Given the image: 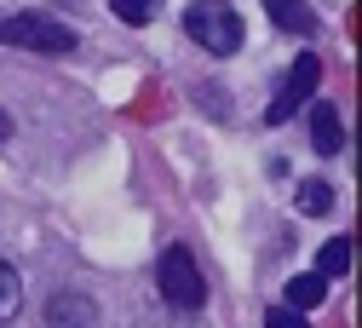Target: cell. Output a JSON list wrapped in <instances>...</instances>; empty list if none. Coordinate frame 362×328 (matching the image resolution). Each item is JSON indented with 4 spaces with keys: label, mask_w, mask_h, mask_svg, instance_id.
Returning a JSON list of instances; mask_svg holds the SVG:
<instances>
[{
    "label": "cell",
    "mask_w": 362,
    "mask_h": 328,
    "mask_svg": "<svg viewBox=\"0 0 362 328\" xmlns=\"http://www.w3.org/2000/svg\"><path fill=\"white\" fill-rule=\"evenodd\" d=\"M185 29L213 58H236L242 52V18H236V6H224V0H190L185 6Z\"/></svg>",
    "instance_id": "1"
},
{
    "label": "cell",
    "mask_w": 362,
    "mask_h": 328,
    "mask_svg": "<svg viewBox=\"0 0 362 328\" xmlns=\"http://www.w3.org/2000/svg\"><path fill=\"white\" fill-rule=\"evenodd\" d=\"M156 288H161V300H167V305H178V311H202V305H207L202 265H196V254H190V248H178V242L156 259Z\"/></svg>",
    "instance_id": "2"
},
{
    "label": "cell",
    "mask_w": 362,
    "mask_h": 328,
    "mask_svg": "<svg viewBox=\"0 0 362 328\" xmlns=\"http://www.w3.org/2000/svg\"><path fill=\"white\" fill-rule=\"evenodd\" d=\"M328 300V283L316 271H299V276H288V305L293 311H310V305H322Z\"/></svg>",
    "instance_id": "7"
},
{
    "label": "cell",
    "mask_w": 362,
    "mask_h": 328,
    "mask_svg": "<svg viewBox=\"0 0 362 328\" xmlns=\"http://www.w3.org/2000/svg\"><path fill=\"white\" fill-rule=\"evenodd\" d=\"M81 328H86V322H81Z\"/></svg>",
    "instance_id": "16"
},
{
    "label": "cell",
    "mask_w": 362,
    "mask_h": 328,
    "mask_svg": "<svg viewBox=\"0 0 362 328\" xmlns=\"http://www.w3.org/2000/svg\"><path fill=\"white\" fill-rule=\"evenodd\" d=\"M86 317H93V300H86V294H52V322H58V328H64V322L81 328Z\"/></svg>",
    "instance_id": "11"
},
{
    "label": "cell",
    "mask_w": 362,
    "mask_h": 328,
    "mask_svg": "<svg viewBox=\"0 0 362 328\" xmlns=\"http://www.w3.org/2000/svg\"><path fill=\"white\" fill-rule=\"evenodd\" d=\"M18 305H23V276H18V265L0 259V322H12Z\"/></svg>",
    "instance_id": "10"
},
{
    "label": "cell",
    "mask_w": 362,
    "mask_h": 328,
    "mask_svg": "<svg viewBox=\"0 0 362 328\" xmlns=\"http://www.w3.org/2000/svg\"><path fill=\"white\" fill-rule=\"evenodd\" d=\"M316 81H322V58L316 52H305L288 75H282V86H276V98H270V110H264V127H282V121H293V110L316 92Z\"/></svg>",
    "instance_id": "4"
},
{
    "label": "cell",
    "mask_w": 362,
    "mask_h": 328,
    "mask_svg": "<svg viewBox=\"0 0 362 328\" xmlns=\"http://www.w3.org/2000/svg\"><path fill=\"white\" fill-rule=\"evenodd\" d=\"M0 138H6V110H0Z\"/></svg>",
    "instance_id": "14"
},
{
    "label": "cell",
    "mask_w": 362,
    "mask_h": 328,
    "mask_svg": "<svg viewBox=\"0 0 362 328\" xmlns=\"http://www.w3.org/2000/svg\"><path fill=\"white\" fill-rule=\"evenodd\" d=\"M264 328H310V322H305V311H293V305H270V311H264Z\"/></svg>",
    "instance_id": "13"
},
{
    "label": "cell",
    "mask_w": 362,
    "mask_h": 328,
    "mask_svg": "<svg viewBox=\"0 0 362 328\" xmlns=\"http://www.w3.org/2000/svg\"><path fill=\"white\" fill-rule=\"evenodd\" d=\"M310 150H316V156H339V150H345L339 104H316V110H310Z\"/></svg>",
    "instance_id": "5"
},
{
    "label": "cell",
    "mask_w": 362,
    "mask_h": 328,
    "mask_svg": "<svg viewBox=\"0 0 362 328\" xmlns=\"http://www.w3.org/2000/svg\"><path fill=\"white\" fill-rule=\"evenodd\" d=\"M345 271H351V237L322 242V254H316V276H322V283H334V276H345Z\"/></svg>",
    "instance_id": "9"
},
{
    "label": "cell",
    "mask_w": 362,
    "mask_h": 328,
    "mask_svg": "<svg viewBox=\"0 0 362 328\" xmlns=\"http://www.w3.org/2000/svg\"><path fill=\"white\" fill-rule=\"evenodd\" d=\"M64 6H81V0H64Z\"/></svg>",
    "instance_id": "15"
},
{
    "label": "cell",
    "mask_w": 362,
    "mask_h": 328,
    "mask_svg": "<svg viewBox=\"0 0 362 328\" xmlns=\"http://www.w3.org/2000/svg\"><path fill=\"white\" fill-rule=\"evenodd\" d=\"M110 12H115L121 23H150V18L161 12V0H110Z\"/></svg>",
    "instance_id": "12"
},
{
    "label": "cell",
    "mask_w": 362,
    "mask_h": 328,
    "mask_svg": "<svg viewBox=\"0 0 362 328\" xmlns=\"http://www.w3.org/2000/svg\"><path fill=\"white\" fill-rule=\"evenodd\" d=\"M264 12H270V23L288 29V35H316V29H322V18L310 12V0H264Z\"/></svg>",
    "instance_id": "6"
},
{
    "label": "cell",
    "mask_w": 362,
    "mask_h": 328,
    "mask_svg": "<svg viewBox=\"0 0 362 328\" xmlns=\"http://www.w3.org/2000/svg\"><path fill=\"white\" fill-rule=\"evenodd\" d=\"M293 202H299V213H310V219H322V213H334V184H322V179H299V191H293Z\"/></svg>",
    "instance_id": "8"
},
{
    "label": "cell",
    "mask_w": 362,
    "mask_h": 328,
    "mask_svg": "<svg viewBox=\"0 0 362 328\" xmlns=\"http://www.w3.org/2000/svg\"><path fill=\"white\" fill-rule=\"evenodd\" d=\"M0 46H23V52H75V29H64L58 18H40V12H12L0 18Z\"/></svg>",
    "instance_id": "3"
}]
</instances>
